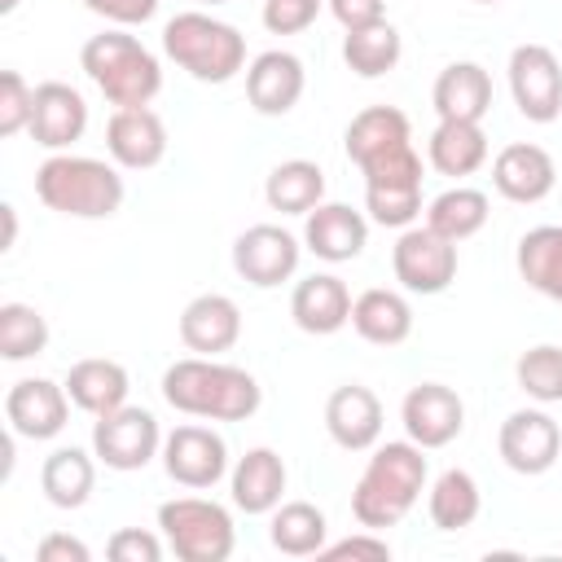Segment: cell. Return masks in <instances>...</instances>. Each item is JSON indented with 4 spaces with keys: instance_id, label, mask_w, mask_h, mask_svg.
<instances>
[{
    "instance_id": "25",
    "label": "cell",
    "mask_w": 562,
    "mask_h": 562,
    "mask_svg": "<svg viewBox=\"0 0 562 562\" xmlns=\"http://www.w3.org/2000/svg\"><path fill=\"white\" fill-rule=\"evenodd\" d=\"M66 395L75 408L101 417V413H114L127 404V391H132V378L119 360H105V356H88V360H75L61 378Z\"/></svg>"
},
{
    "instance_id": "19",
    "label": "cell",
    "mask_w": 562,
    "mask_h": 562,
    "mask_svg": "<svg viewBox=\"0 0 562 562\" xmlns=\"http://www.w3.org/2000/svg\"><path fill=\"white\" fill-rule=\"evenodd\" d=\"M369 246V215L351 211L347 202H321L303 215V250L325 263H351Z\"/></svg>"
},
{
    "instance_id": "40",
    "label": "cell",
    "mask_w": 562,
    "mask_h": 562,
    "mask_svg": "<svg viewBox=\"0 0 562 562\" xmlns=\"http://www.w3.org/2000/svg\"><path fill=\"white\" fill-rule=\"evenodd\" d=\"M360 176H364V184H422V154L408 140V145L386 149L373 162H364Z\"/></svg>"
},
{
    "instance_id": "5",
    "label": "cell",
    "mask_w": 562,
    "mask_h": 562,
    "mask_svg": "<svg viewBox=\"0 0 562 562\" xmlns=\"http://www.w3.org/2000/svg\"><path fill=\"white\" fill-rule=\"evenodd\" d=\"M162 53L184 75H193L198 83H228L250 66L246 61V35L233 22H220V18L198 13V9H184V13L167 18Z\"/></svg>"
},
{
    "instance_id": "18",
    "label": "cell",
    "mask_w": 562,
    "mask_h": 562,
    "mask_svg": "<svg viewBox=\"0 0 562 562\" xmlns=\"http://www.w3.org/2000/svg\"><path fill=\"white\" fill-rule=\"evenodd\" d=\"M553 184H558V167H553V154L544 145L514 140L492 158V189L505 202H518V206L544 202L553 193Z\"/></svg>"
},
{
    "instance_id": "34",
    "label": "cell",
    "mask_w": 562,
    "mask_h": 562,
    "mask_svg": "<svg viewBox=\"0 0 562 562\" xmlns=\"http://www.w3.org/2000/svg\"><path fill=\"white\" fill-rule=\"evenodd\" d=\"M487 215H492V202H487L483 189L452 184V189H443L439 198L426 202V220L422 224H430L448 241H465V237H474L487 224Z\"/></svg>"
},
{
    "instance_id": "29",
    "label": "cell",
    "mask_w": 562,
    "mask_h": 562,
    "mask_svg": "<svg viewBox=\"0 0 562 562\" xmlns=\"http://www.w3.org/2000/svg\"><path fill=\"white\" fill-rule=\"evenodd\" d=\"M97 487V452H83V448H53L40 465V492L48 505L57 509H79L88 505Z\"/></svg>"
},
{
    "instance_id": "11",
    "label": "cell",
    "mask_w": 562,
    "mask_h": 562,
    "mask_svg": "<svg viewBox=\"0 0 562 562\" xmlns=\"http://www.w3.org/2000/svg\"><path fill=\"white\" fill-rule=\"evenodd\" d=\"M162 470L189 492H206L228 474V443L220 430L184 422L162 439Z\"/></svg>"
},
{
    "instance_id": "28",
    "label": "cell",
    "mask_w": 562,
    "mask_h": 562,
    "mask_svg": "<svg viewBox=\"0 0 562 562\" xmlns=\"http://www.w3.org/2000/svg\"><path fill=\"white\" fill-rule=\"evenodd\" d=\"M351 329L373 347H400L413 334V307L400 290H364L351 303Z\"/></svg>"
},
{
    "instance_id": "23",
    "label": "cell",
    "mask_w": 562,
    "mask_h": 562,
    "mask_svg": "<svg viewBox=\"0 0 562 562\" xmlns=\"http://www.w3.org/2000/svg\"><path fill=\"white\" fill-rule=\"evenodd\" d=\"M351 290H347V281L342 277H334V272H312V277H303L299 285H294V294H290V316H294V325L303 329V334H316V338H325V334H338L342 325H351Z\"/></svg>"
},
{
    "instance_id": "7",
    "label": "cell",
    "mask_w": 562,
    "mask_h": 562,
    "mask_svg": "<svg viewBox=\"0 0 562 562\" xmlns=\"http://www.w3.org/2000/svg\"><path fill=\"white\" fill-rule=\"evenodd\" d=\"M162 439L167 435L158 417L140 404H123L92 422V452L105 470H119V474L145 470L154 457H162Z\"/></svg>"
},
{
    "instance_id": "30",
    "label": "cell",
    "mask_w": 562,
    "mask_h": 562,
    "mask_svg": "<svg viewBox=\"0 0 562 562\" xmlns=\"http://www.w3.org/2000/svg\"><path fill=\"white\" fill-rule=\"evenodd\" d=\"M514 268H518V277H522L536 294L562 303V228H558V224L527 228V233L518 237Z\"/></svg>"
},
{
    "instance_id": "41",
    "label": "cell",
    "mask_w": 562,
    "mask_h": 562,
    "mask_svg": "<svg viewBox=\"0 0 562 562\" xmlns=\"http://www.w3.org/2000/svg\"><path fill=\"white\" fill-rule=\"evenodd\" d=\"M321 4L325 0H263V13L259 18H263V26L272 35H299V31H307L316 22Z\"/></svg>"
},
{
    "instance_id": "39",
    "label": "cell",
    "mask_w": 562,
    "mask_h": 562,
    "mask_svg": "<svg viewBox=\"0 0 562 562\" xmlns=\"http://www.w3.org/2000/svg\"><path fill=\"white\" fill-rule=\"evenodd\" d=\"M35 88L18 70H0V136H18L31 127Z\"/></svg>"
},
{
    "instance_id": "14",
    "label": "cell",
    "mask_w": 562,
    "mask_h": 562,
    "mask_svg": "<svg viewBox=\"0 0 562 562\" xmlns=\"http://www.w3.org/2000/svg\"><path fill=\"white\" fill-rule=\"evenodd\" d=\"M70 417V395L53 378H18L4 395V422L22 439H57Z\"/></svg>"
},
{
    "instance_id": "4",
    "label": "cell",
    "mask_w": 562,
    "mask_h": 562,
    "mask_svg": "<svg viewBox=\"0 0 562 562\" xmlns=\"http://www.w3.org/2000/svg\"><path fill=\"white\" fill-rule=\"evenodd\" d=\"M79 66L114 110L149 105L162 92V61L136 35H127V26L88 35L79 48Z\"/></svg>"
},
{
    "instance_id": "45",
    "label": "cell",
    "mask_w": 562,
    "mask_h": 562,
    "mask_svg": "<svg viewBox=\"0 0 562 562\" xmlns=\"http://www.w3.org/2000/svg\"><path fill=\"white\" fill-rule=\"evenodd\" d=\"M325 4L342 31H360L386 18V0H325Z\"/></svg>"
},
{
    "instance_id": "12",
    "label": "cell",
    "mask_w": 562,
    "mask_h": 562,
    "mask_svg": "<svg viewBox=\"0 0 562 562\" xmlns=\"http://www.w3.org/2000/svg\"><path fill=\"white\" fill-rule=\"evenodd\" d=\"M400 422H404V435L413 443H422L426 452L430 448H448L465 430V404L443 382H417L400 400Z\"/></svg>"
},
{
    "instance_id": "36",
    "label": "cell",
    "mask_w": 562,
    "mask_h": 562,
    "mask_svg": "<svg viewBox=\"0 0 562 562\" xmlns=\"http://www.w3.org/2000/svg\"><path fill=\"white\" fill-rule=\"evenodd\" d=\"M48 347V321L31 303H0V356L4 360H35Z\"/></svg>"
},
{
    "instance_id": "44",
    "label": "cell",
    "mask_w": 562,
    "mask_h": 562,
    "mask_svg": "<svg viewBox=\"0 0 562 562\" xmlns=\"http://www.w3.org/2000/svg\"><path fill=\"white\" fill-rule=\"evenodd\" d=\"M83 9L114 26H140L158 13V0H83Z\"/></svg>"
},
{
    "instance_id": "17",
    "label": "cell",
    "mask_w": 562,
    "mask_h": 562,
    "mask_svg": "<svg viewBox=\"0 0 562 562\" xmlns=\"http://www.w3.org/2000/svg\"><path fill=\"white\" fill-rule=\"evenodd\" d=\"M105 154L123 171H149L167 158V123L149 105L114 110L105 123Z\"/></svg>"
},
{
    "instance_id": "33",
    "label": "cell",
    "mask_w": 562,
    "mask_h": 562,
    "mask_svg": "<svg viewBox=\"0 0 562 562\" xmlns=\"http://www.w3.org/2000/svg\"><path fill=\"white\" fill-rule=\"evenodd\" d=\"M479 509H483V492H479L474 474L461 465L443 470L426 492V514L439 531H465L479 518Z\"/></svg>"
},
{
    "instance_id": "31",
    "label": "cell",
    "mask_w": 562,
    "mask_h": 562,
    "mask_svg": "<svg viewBox=\"0 0 562 562\" xmlns=\"http://www.w3.org/2000/svg\"><path fill=\"white\" fill-rule=\"evenodd\" d=\"M268 540L285 558H312L329 544V518L312 501H281L268 522Z\"/></svg>"
},
{
    "instance_id": "50",
    "label": "cell",
    "mask_w": 562,
    "mask_h": 562,
    "mask_svg": "<svg viewBox=\"0 0 562 562\" xmlns=\"http://www.w3.org/2000/svg\"><path fill=\"white\" fill-rule=\"evenodd\" d=\"M206 4H228V0H206Z\"/></svg>"
},
{
    "instance_id": "48",
    "label": "cell",
    "mask_w": 562,
    "mask_h": 562,
    "mask_svg": "<svg viewBox=\"0 0 562 562\" xmlns=\"http://www.w3.org/2000/svg\"><path fill=\"white\" fill-rule=\"evenodd\" d=\"M18 4H22V0H0V13H13Z\"/></svg>"
},
{
    "instance_id": "24",
    "label": "cell",
    "mask_w": 562,
    "mask_h": 562,
    "mask_svg": "<svg viewBox=\"0 0 562 562\" xmlns=\"http://www.w3.org/2000/svg\"><path fill=\"white\" fill-rule=\"evenodd\" d=\"M430 105H435L439 119L483 123V114L492 110V75H487L479 61H448V66L435 75Z\"/></svg>"
},
{
    "instance_id": "1",
    "label": "cell",
    "mask_w": 562,
    "mask_h": 562,
    "mask_svg": "<svg viewBox=\"0 0 562 562\" xmlns=\"http://www.w3.org/2000/svg\"><path fill=\"white\" fill-rule=\"evenodd\" d=\"M162 400L184 413V417H202V422H246L259 413L263 404V386L255 382V373L224 364L220 356H184L176 364H167L162 373Z\"/></svg>"
},
{
    "instance_id": "20",
    "label": "cell",
    "mask_w": 562,
    "mask_h": 562,
    "mask_svg": "<svg viewBox=\"0 0 562 562\" xmlns=\"http://www.w3.org/2000/svg\"><path fill=\"white\" fill-rule=\"evenodd\" d=\"M325 430L342 452H373V443L382 439V400L360 382L329 391Z\"/></svg>"
},
{
    "instance_id": "47",
    "label": "cell",
    "mask_w": 562,
    "mask_h": 562,
    "mask_svg": "<svg viewBox=\"0 0 562 562\" xmlns=\"http://www.w3.org/2000/svg\"><path fill=\"white\" fill-rule=\"evenodd\" d=\"M0 220H4V241H0V250H13V246H18V206L4 202V206H0Z\"/></svg>"
},
{
    "instance_id": "42",
    "label": "cell",
    "mask_w": 562,
    "mask_h": 562,
    "mask_svg": "<svg viewBox=\"0 0 562 562\" xmlns=\"http://www.w3.org/2000/svg\"><path fill=\"white\" fill-rule=\"evenodd\" d=\"M105 553L114 562H158L162 558V540L154 531H140V527H119L105 540Z\"/></svg>"
},
{
    "instance_id": "21",
    "label": "cell",
    "mask_w": 562,
    "mask_h": 562,
    "mask_svg": "<svg viewBox=\"0 0 562 562\" xmlns=\"http://www.w3.org/2000/svg\"><path fill=\"white\" fill-rule=\"evenodd\" d=\"M285 483H290V470H285L281 452L263 448V443L246 448L228 470V492L241 514H272L285 501Z\"/></svg>"
},
{
    "instance_id": "37",
    "label": "cell",
    "mask_w": 562,
    "mask_h": 562,
    "mask_svg": "<svg viewBox=\"0 0 562 562\" xmlns=\"http://www.w3.org/2000/svg\"><path fill=\"white\" fill-rule=\"evenodd\" d=\"M518 391L536 404H562V347L558 342H536L518 356L514 364Z\"/></svg>"
},
{
    "instance_id": "3",
    "label": "cell",
    "mask_w": 562,
    "mask_h": 562,
    "mask_svg": "<svg viewBox=\"0 0 562 562\" xmlns=\"http://www.w3.org/2000/svg\"><path fill=\"white\" fill-rule=\"evenodd\" d=\"M35 198L66 220H110L119 215L127 189L119 162L61 149L35 167Z\"/></svg>"
},
{
    "instance_id": "6",
    "label": "cell",
    "mask_w": 562,
    "mask_h": 562,
    "mask_svg": "<svg viewBox=\"0 0 562 562\" xmlns=\"http://www.w3.org/2000/svg\"><path fill=\"white\" fill-rule=\"evenodd\" d=\"M158 531L180 562H228L237 549L233 514L206 496H171L158 505Z\"/></svg>"
},
{
    "instance_id": "10",
    "label": "cell",
    "mask_w": 562,
    "mask_h": 562,
    "mask_svg": "<svg viewBox=\"0 0 562 562\" xmlns=\"http://www.w3.org/2000/svg\"><path fill=\"white\" fill-rule=\"evenodd\" d=\"M303 241L281 224H250L233 241V272L255 290H277L299 272Z\"/></svg>"
},
{
    "instance_id": "16",
    "label": "cell",
    "mask_w": 562,
    "mask_h": 562,
    "mask_svg": "<svg viewBox=\"0 0 562 562\" xmlns=\"http://www.w3.org/2000/svg\"><path fill=\"white\" fill-rule=\"evenodd\" d=\"M303 88H307V70H303V61H299L294 53H285V48H268V53L250 57V66H246V101H250V110L263 114V119L290 114V110L299 105Z\"/></svg>"
},
{
    "instance_id": "13",
    "label": "cell",
    "mask_w": 562,
    "mask_h": 562,
    "mask_svg": "<svg viewBox=\"0 0 562 562\" xmlns=\"http://www.w3.org/2000/svg\"><path fill=\"white\" fill-rule=\"evenodd\" d=\"M496 448H501V461L514 470V474H544L558 465L562 457V430L558 422L544 413V408H518L501 422V435H496Z\"/></svg>"
},
{
    "instance_id": "26",
    "label": "cell",
    "mask_w": 562,
    "mask_h": 562,
    "mask_svg": "<svg viewBox=\"0 0 562 562\" xmlns=\"http://www.w3.org/2000/svg\"><path fill=\"white\" fill-rule=\"evenodd\" d=\"M408 140H413V123H408V114L395 110V105H364L360 114H351V123H347V132H342V149H347V158H351L356 167H364V162H373L378 154L400 149V145H408Z\"/></svg>"
},
{
    "instance_id": "2",
    "label": "cell",
    "mask_w": 562,
    "mask_h": 562,
    "mask_svg": "<svg viewBox=\"0 0 562 562\" xmlns=\"http://www.w3.org/2000/svg\"><path fill=\"white\" fill-rule=\"evenodd\" d=\"M430 479L426 448L413 439H386L373 443V457L364 461L356 487H351V518L369 531L395 527L408 518V509L422 501Z\"/></svg>"
},
{
    "instance_id": "49",
    "label": "cell",
    "mask_w": 562,
    "mask_h": 562,
    "mask_svg": "<svg viewBox=\"0 0 562 562\" xmlns=\"http://www.w3.org/2000/svg\"><path fill=\"white\" fill-rule=\"evenodd\" d=\"M474 4H501V0H474Z\"/></svg>"
},
{
    "instance_id": "8",
    "label": "cell",
    "mask_w": 562,
    "mask_h": 562,
    "mask_svg": "<svg viewBox=\"0 0 562 562\" xmlns=\"http://www.w3.org/2000/svg\"><path fill=\"white\" fill-rule=\"evenodd\" d=\"M391 272L408 294H443L457 281V241H448L430 224L400 228L391 246Z\"/></svg>"
},
{
    "instance_id": "9",
    "label": "cell",
    "mask_w": 562,
    "mask_h": 562,
    "mask_svg": "<svg viewBox=\"0 0 562 562\" xmlns=\"http://www.w3.org/2000/svg\"><path fill=\"white\" fill-rule=\"evenodd\" d=\"M509 97L527 123H553L562 119V61L549 44H518L509 53Z\"/></svg>"
},
{
    "instance_id": "32",
    "label": "cell",
    "mask_w": 562,
    "mask_h": 562,
    "mask_svg": "<svg viewBox=\"0 0 562 562\" xmlns=\"http://www.w3.org/2000/svg\"><path fill=\"white\" fill-rule=\"evenodd\" d=\"M263 198L281 215H307V211H316L325 202V171L312 158H285V162H277L268 171Z\"/></svg>"
},
{
    "instance_id": "27",
    "label": "cell",
    "mask_w": 562,
    "mask_h": 562,
    "mask_svg": "<svg viewBox=\"0 0 562 562\" xmlns=\"http://www.w3.org/2000/svg\"><path fill=\"white\" fill-rule=\"evenodd\" d=\"M426 162L439 176H474L487 162V132L483 123H465V119H439V127L426 140Z\"/></svg>"
},
{
    "instance_id": "22",
    "label": "cell",
    "mask_w": 562,
    "mask_h": 562,
    "mask_svg": "<svg viewBox=\"0 0 562 562\" xmlns=\"http://www.w3.org/2000/svg\"><path fill=\"white\" fill-rule=\"evenodd\" d=\"M241 338V307L228 294H198L180 312V342L193 356H224Z\"/></svg>"
},
{
    "instance_id": "38",
    "label": "cell",
    "mask_w": 562,
    "mask_h": 562,
    "mask_svg": "<svg viewBox=\"0 0 562 562\" xmlns=\"http://www.w3.org/2000/svg\"><path fill=\"white\" fill-rule=\"evenodd\" d=\"M364 211L382 228H413L422 220V184H364Z\"/></svg>"
},
{
    "instance_id": "43",
    "label": "cell",
    "mask_w": 562,
    "mask_h": 562,
    "mask_svg": "<svg viewBox=\"0 0 562 562\" xmlns=\"http://www.w3.org/2000/svg\"><path fill=\"white\" fill-rule=\"evenodd\" d=\"M316 558H329V562H338V558H369V562H386L391 558V544L378 536V531H360V536H347V540H334V544H325Z\"/></svg>"
},
{
    "instance_id": "15",
    "label": "cell",
    "mask_w": 562,
    "mask_h": 562,
    "mask_svg": "<svg viewBox=\"0 0 562 562\" xmlns=\"http://www.w3.org/2000/svg\"><path fill=\"white\" fill-rule=\"evenodd\" d=\"M26 132L48 154L70 149L88 132V101H83V92L75 83H61V79L35 83V110H31V127Z\"/></svg>"
},
{
    "instance_id": "46",
    "label": "cell",
    "mask_w": 562,
    "mask_h": 562,
    "mask_svg": "<svg viewBox=\"0 0 562 562\" xmlns=\"http://www.w3.org/2000/svg\"><path fill=\"white\" fill-rule=\"evenodd\" d=\"M35 558H40V562H88V558H92V549H88L79 536L48 531V536L35 544Z\"/></svg>"
},
{
    "instance_id": "35",
    "label": "cell",
    "mask_w": 562,
    "mask_h": 562,
    "mask_svg": "<svg viewBox=\"0 0 562 562\" xmlns=\"http://www.w3.org/2000/svg\"><path fill=\"white\" fill-rule=\"evenodd\" d=\"M400 53H404L400 31L386 18L373 22V26H360V31H347L342 35V61L360 79H382L386 70L400 66Z\"/></svg>"
}]
</instances>
